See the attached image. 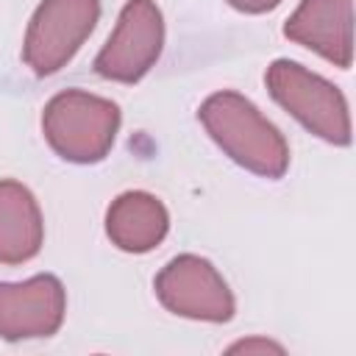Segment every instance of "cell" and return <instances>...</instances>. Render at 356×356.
<instances>
[{
	"instance_id": "4",
	"label": "cell",
	"mask_w": 356,
	"mask_h": 356,
	"mask_svg": "<svg viewBox=\"0 0 356 356\" xmlns=\"http://www.w3.org/2000/svg\"><path fill=\"white\" fill-rule=\"evenodd\" d=\"M100 17V0H42L22 44V58L36 75L58 72L89 39Z\"/></svg>"
},
{
	"instance_id": "3",
	"label": "cell",
	"mask_w": 356,
	"mask_h": 356,
	"mask_svg": "<svg viewBox=\"0 0 356 356\" xmlns=\"http://www.w3.org/2000/svg\"><path fill=\"white\" fill-rule=\"evenodd\" d=\"M264 81L273 100L284 106L314 136L342 147L350 142L348 100L331 81L289 58H275L267 67Z\"/></svg>"
},
{
	"instance_id": "7",
	"label": "cell",
	"mask_w": 356,
	"mask_h": 356,
	"mask_svg": "<svg viewBox=\"0 0 356 356\" xmlns=\"http://www.w3.org/2000/svg\"><path fill=\"white\" fill-rule=\"evenodd\" d=\"M64 284L50 273L19 284H0V337L8 342L53 337L64 323Z\"/></svg>"
},
{
	"instance_id": "9",
	"label": "cell",
	"mask_w": 356,
	"mask_h": 356,
	"mask_svg": "<svg viewBox=\"0 0 356 356\" xmlns=\"http://www.w3.org/2000/svg\"><path fill=\"white\" fill-rule=\"evenodd\" d=\"M170 231L164 203L150 192H122L106 211V234L125 253H147Z\"/></svg>"
},
{
	"instance_id": "6",
	"label": "cell",
	"mask_w": 356,
	"mask_h": 356,
	"mask_svg": "<svg viewBox=\"0 0 356 356\" xmlns=\"http://www.w3.org/2000/svg\"><path fill=\"white\" fill-rule=\"evenodd\" d=\"M161 47L164 19L159 6L153 0H128L117 28L95 58V72L117 83H136L159 61Z\"/></svg>"
},
{
	"instance_id": "5",
	"label": "cell",
	"mask_w": 356,
	"mask_h": 356,
	"mask_svg": "<svg viewBox=\"0 0 356 356\" xmlns=\"http://www.w3.org/2000/svg\"><path fill=\"white\" fill-rule=\"evenodd\" d=\"M153 286L161 306L178 317L228 323L236 309L225 278L209 259H200L195 253H181L167 261Z\"/></svg>"
},
{
	"instance_id": "11",
	"label": "cell",
	"mask_w": 356,
	"mask_h": 356,
	"mask_svg": "<svg viewBox=\"0 0 356 356\" xmlns=\"http://www.w3.org/2000/svg\"><path fill=\"white\" fill-rule=\"evenodd\" d=\"M281 0H228L231 8L236 11H245V14H264V11H273Z\"/></svg>"
},
{
	"instance_id": "12",
	"label": "cell",
	"mask_w": 356,
	"mask_h": 356,
	"mask_svg": "<svg viewBox=\"0 0 356 356\" xmlns=\"http://www.w3.org/2000/svg\"><path fill=\"white\" fill-rule=\"evenodd\" d=\"M231 350H245V353H250V350H275V353H284V348H281V345L267 342V339H245V342L231 345Z\"/></svg>"
},
{
	"instance_id": "10",
	"label": "cell",
	"mask_w": 356,
	"mask_h": 356,
	"mask_svg": "<svg viewBox=\"0 0 356 356\" xmlns=\"http://www.w3.org/2000/svg\"><path fill=\"white\" fill-rule=\"evenodd\" d=\"M44 242L36 197L19 181H0V264L31 261Z\"/></svg>"
},
{
	"instance_id": "8",
	"label": "cell",
	"mask_w": 356,
	"mask_h": 356,
	"mask_svg": "<svg viewBox=\"0 0 356 356\" xmlns=\"http://www.w3.org/2000/svg\"><path fill=\"white\" fill-rule=\"evenodd\" d=\"M284 36L348 70L353 64V0H300Z\"/></svg>"
},
{
	"instance_id": "1",
	"label": "cell",
	"mask_w": 356,
	"mask_h": 356,
	"mask_svg": "<svg viewBox=\"0 0 356 356\" xmlns=\"http://www.w3.org/2000/svg\"><path fill=\"white\" fill-rule=\"evenodd\" d=\"M197 117L209 136L239 167L261 178H281L286 172L289 145L284 134L245 95L214 92L200 103Z\"/></svg>"
},
{
	"instance_id": "2",
	"label": "cell",
	"mask_w": 356,
	"mask_h": 356,
	"mask_svg": "<svg viewBox=\"0 0 356 356\" xmlns=\"http://www.w3.org/2000/svg\"><path fill=\"white\" fill-rule=\"evenodd\" d=\"M42 131L47 145L72 164L103 161L120 131L117 103L83 92L67 89L50 97L42 114Z\"/></svg>"
}]
</instances>
